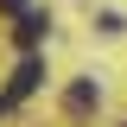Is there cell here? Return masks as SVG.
<instances>
[{
    "label": "cell",
    "mask_w": 127,
    "mask_h": 127,
    "mask_svg": "<svg viewBox=\"0 0 127 127\" xmlns=\"http://www.w3.org/2000/svg\"><path fill=\"white\" fill-rule=\"evenodd\" d=\"M38 76H45V64H38V57H26V64L13 70V83H6V108H13V102H26V95L38 89Z\"/></svg>",
    "instance_id": "cell-1"
},
{
    "label": "cell",
    "mask_w": 127,
    "mask_h": 127,
    "mask_svg": "<svg viewBox=\"0 0 127 127\" xmlns=\"http://www.w3.org/2000/svg\"><path fill=\"white\" fill-rule=\"evenodd\" d=\"M45 26H51L45 13H19V32H13V38H19V51H32V45H38V38H45Z\"/></svg>",
    "instance_id": "cell-3"
},
{
    "label": "cell",
    "mask_w": 127,
    "mask_h": 127,
    "mask_svg": "<svg viewBox=\"0 0 127 127\" xmlns=\"http://www.w3.org/2000/svg\"><path fill=\"white\" fill-rule=\"evenodd\" d=\"M95 102H102V89H95V76H83V83H70V89H64V108H70V114H89Z\"/></svg>",
    "instance_id": "cell-2"
},
{
    "label": "cell",
    "mask_w": 127,
    "mask_h": 127,
    "mask_svg": "<svg viewBox=\"0 0 127 127\" xmlns=\"http://www.w3.org/2000/svg\"><path fill=\"white\" fill-rule=\"evenodd\" d=\"M0 6H6V13H19V6H26V0H0Z\"/></svg>",
    "instance_id": "cell-4"
},
{
    "label": "cell",
    "mask_w": 127,
    "mask_h": 127,
    "mask_svg": "<svg viewBox=\"0 0 127 127\" xmlns=\"http://www.w3.org/2000/svg\"><path fill=\"white\" fill-rule=\"evenodd\" d=\"M0 108H6V95H0Z\"/></svg>",
    "instance_id": "cell-5"
}]
</instances>
